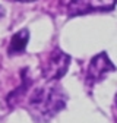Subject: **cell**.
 <instances>
[{"label":"cell","instance_id":"cell-1","mask_svg":"<svg viewBox=\"0 0 117 123\" xmlns=\"http://www.w3.org/2000/svg\"><path fill=\"white\" fill-rule=\"evenodd\" d=\"M67 95L60 85H46L37 88L29 98V109L34 117L48 120L62 111L66 105Z\"/></svg>","mask_w":117,"mask_h":123},{"label":"cell","instance_id":"cell-2","mask_svg":"<svg viewBox=\"0 0 117 123\" xmlns=\"http://www.w3.org/2000/svg\"><path fill=\"white\" fill-rule=\"evenodd\" d=\"M70 65V56L62 51L60 49H54L42 66V76L47 81H58L66 75Z\"/></svg>","mask_w":117,"mask_h":123},{"label":"cell","instance_id":"cell-3","mask_svg":"<svg viewBox=\"0 0 117 123\" xmlns=\"http://www.w3.org/2000/svg\"><path fill=\"white\" fill-rule=\"evenodd\" d=\"M116 3L117 0H70L67 10L70 16H78V15H85L97 10H111Z\"/></svg>","mask_w":117,"mask_h":123},{"label":"cell","instance_id":"cell-4","mask_svg":"<svg viewBox=\"0 0 117 123\" xmlns=\"http://www.w3.org/2000/svg\"><path fill=\"white\" fill-rule=\"evenodd\" d=\"M116 70V66L113 65V62L110 60L108 54L107 53H99L97 54L92 60H91V63L89 66H88V73H86V79L89 81L91 84L94 82H99L105 78V76Z\"/></svg>","mask_w":117,"mask_h":123},{"label":"cell","instance_id":"cell-5","mask_svg":"<svg viewBox=\"0 0 117 123\" xmlns=\"http://www.w3.org/2000/svg\"><path fill=\"white\" fill-rule=\"evenodd\" d=\"M29 40V34L28 29H21L10 38V44H9V54H18L22 53L28 44Z\"/></svg>","mask_w":117,"mask_h":123},{"label":"cell","instance_id":"cell-6","mask_svg":"<svg viewBox=\"0 0 117 123\" xmlns=\"http://www.w3.org/2000/svg\"><path fill=\"white\" fill-rule=\"evenodd\" d=\"M3 15H5V9H3L2 6H0V18H2V16H3Z\"/></svg>","mask_w":117,"mask_h":123},{"label":"cell","instance_id":"cell-7","mask_svg":"<svg viewBox=\"0 0 117 123\" xmlns=\"http://www.w3.org/2000/svg\"><path fill=\"white\" fill-rule=\"evenodd\" d=\"M18 2H34V0H18Z\"/></svg>","mask_w":117,"mask_h":123},{"label":"cell","instance_id":"cell-8","mask_svg":"<svg viewBox=\"0 0 117 123\" xmlns=\"http://www.w3.org/2000/svg\"><path fill=\"white\" fill-rule=\"evenodd\" d=\"M116 101H117V97H116Z\"/></svg>","mask_w":117,"mask_h":123}]
</instances>
